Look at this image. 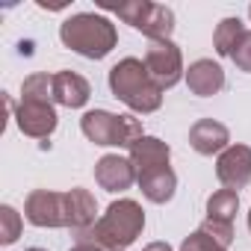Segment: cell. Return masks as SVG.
Here are the masks:
<instances>
[{
	"label": "cell",
	"instance_id": "1",
	"mask_svg": "<svg viewBox=\"0 0 251 251\" xmlns=\"http://www.w3.org/2000/svg\"><path fill=\"white\" fill-rule=\"evenodd\" d=\"M95 198L92 192L74 186L68 192H50V189H36L30 192L27 204H24V216L27 222H33L36 227H74L89 230L95 225Z\"/></svg>",
	"mask_w": 251,
	"mask_h": 251
},
{
	"label": "cell",
	"instance_id": "2",
	"mask_svg": "<svg viewBox=\"0 0 251 251\" xmlns=\"http://www.w3.org/2000/svg\"><path fill=\"white\" fill-rule=\"evenodd\" d=\"M109 89H112V95L121 103H127L133 112H154L163 103V89L154 83V77L148 74L145 62L133 59V56H127L118 65H112Z\"/></svg>",
	"mask_w": 251,
	"mask_h": 251
},
{
	"label": "cell",
	"instance_id": "3",
	"mask_svg": "<svg viewBox=\"0 0 251 251\" xmlns=\"http://www.w3.org/2000/svg\"><path fill=\"white\" fill-rule=\"evenodd\" d=\"M142 227H145L142 207L133 198H118V201H112L106 207V213L89 230H80V236L95 239V242H100L106 248L124 251L130 242H136V236L142 233Z\"/></svg>",
	"mask_w": 251,
	"mask_h": 251
},
{
	"label": "cell",
	"instance_id": "4",
	"mask_svg": "<svg viewBox=\"0 0 251 251\" xmlns=\"http://www.w3.org/2000/svg\"><path fill=\"white\" fill-rule=\"evenodd\" d=\"M18 127L33 139H45L56 130L53 74H33L24 80L21 106H18Z\"/></svg>",
	"mask_w": 251,
	"mask_h": 251
},
{
	"label": "cell",
	"instance_id": "5",
	"mask_svg": "<svg viewBox=\"0 0 251 251\" xmlns=\"http://www.w3.org/2000/svg\"><path fill=\"white\" fill-rule=\"evenodd\" d=\"M59 39L65 48H71L74 53L86 59H103L115 48L118 33L109 18L95 15V12H80V15H71L59 27Z\"/></svg>",
	"mask_w": 251,
	"mask_h": 251
},
{
	"label": "cell",
	"instance_id": "6",
	"mask_svg": "<svg viewBox=\"0 0 251 251\" xmlns=\"http://www.w3.org/2000/svg\"><path fill=\"white\" fill-rule=\"evenodd\" d=\"M80 127L89 142L95 145H115V148H133L145 133L142 121L133 115H112L106 109H92L80 118Z\"/></svg>",
	"mask_w": 251,
	"mask_h": 251
},
{
	"label": "cell",
	"instance_id": "7",
	"mask_svg": "<svg viewBox=\"0 0 251 251\" xmlns=\"http://www.w3.org/2000/svg\"><path fill=\"white\" fill-rule=\"evenodd\" d=\"M112 12L127 21L133 30L145 33L151 42H160V39H169L172 30H175V15L169 6H160V3H151V0H136V3H121V6H112Z\"/></svg>",
	"mask_w": 251,
	"mask_h": 251
},
{
	"label": "cell",
	"instance_id": "8",
	"mask_svg": "<svg viewBox=\"0 0 251 251\" xmlns=\"http://www.w3.org/2000/svg\"><path fill=\"white\" fill-rule=\"evenodd\" d=\"M145 68L154 77V83L166 92V89H172L183 77V56H180V50H177V45L172 39H160V42L148 45Z\"/></svg>",
	"mask_w": 251,
	"mask_h": 251
},
{
	"label": "cell",
	"instance_id": "9",
	"mask_svg": "<svg viewBox=\"0 0 251 251\" xmlns=\"http://www.w3.org/2000/svg\"><path fill=\"white\" fill-rule=\"evenodd\" d=\"M216 177L225 189L239 192L251 180V148L248 145H227L219 154L216 163Z\"/></svg>",
	"mask_w": 251,
	"mask_h": 251
},
{
	"label": "cell",
	"instance_id": "10",
	"mask_svg": "<svg viewBox=\"0 0 251 251\" xmlns=\"http://www.w3.org/2000/svg\"><path fill=\"white\" fill-rule=\"evenodd\" d=\"M95 180L106 189V192H124L130 189L133 180H136V169L130 160H124L118 154H106L98 160L95 166Z\"/></svg>",
	"mask_w": 251,
	"mask_h": 251
},
{
	"label": "cell",
	"instance_id": "11",
	"mask_svg": "<svg viewBox=\"0 0 251 251\" xmlns=\"http://www.w3.org/2000/svg\"><path fill=\"white\" fill-rule=\"evenodd\" d=\"M230 142V133L222 121H213V118H201L192 124L189 130V145L201 154V157H213V154H222Z\"/></svg>",
	"mask_w": 251,
	"mask_h": 251
},
{
	"label": "cell",
	"instance_id": "12",
	"mask_svg": "<svg viewBox=\"0 0 251 251\" xmlns=\"http://www.w3.org/2000/svg\"><path fill=\"white\" fill-rule=\"evenodd\" d=\"M186 83H189L192 95L207 98V95H216L225 89V71L213 59H198L186 68Z\"/></svg>",
	"mask_w": 251,
	"mask_h": 251
},
{
	"label": "cell",
	"instance_id": "13",
	"mask_svg": "<svg viewBox=\"0 0 251 251\" xmlns=\"http://www.w3.org/2000/svg\"><path fill=\"white\" fill-rule=\"evenodd\" d=\"M92 89L89 83L77 74V71H56L53 74V100L68 106V109H80L89 100Z\"/></svg>",
	"mask_w": 251,
	"mask_h": 251
},
{
	"label": "cell",
	"instance_id": "14",
	"mask_svg": "<svg viewBox=\"0 0 251 251\" xmlns=\"http://www.w3.org/2000/svg\"><path fill=\"white\" fill-rule=\"evenodd\" d=\"M130 163L136 169V177L151 169H163V166H169V145L157 136H142L130 148Z\"/></svg>",
	"mask_w": 251,
	"mask_h": 251
},
{
	"label": "cell",
	"instance_id": "15",
	"mask_svg": "<svg viewBox=\"0 0 251 251\" xmlns=\"http://www.w3.org/2000/svg\"><path fill=\"white\" fill-rule=\"evenodd\" d=\"M136 183L142 186V195H145L148 201H154V204H166V201H172V195H175V189H177V177H175V172H172L169 166H163V169H151V172L139 175Z\"/></svg>",
	"mask_w": 251,
	"mask_h": 251
},
{
	"label": "cell",
	"instance_id": "16",
	"mask_svg": "<svg viewBox=\"0 0 251 251\" xmlns=\"http://www.w3.org/2000/svg\"><path fill=\"white\" fill-rule=\"evenodd\" d=\"M242 36H245L242 21H239V18H225V21L216 27V33H213L216 53H219V56H230V53L236 50V45H239Z\"/></svg>",
	"mask_w": 251,
	"mask_h": 251
},
{
	"label": "cell",
	"instance_id": "17",
	"mask_svg": "<svg viewBox=\"0 0 251 251\" xmlns=\"http://www.w3.org/2000/svg\"><path fill=\"white\" fill-rule=\"evenodd\" d=\"M239 210V195L233 189H219L207 198V219L216 222H233V213Z\"/></svg>",
	"mask_w": 251,
	"mask_h": 251
},
{
	"label": "cell",
	"instance_id": "18",
	"mask_svg": "<svg viewBox=\"0 0 251 251\" xmlns=\"http://www.w3.org/2000/svg\"><path fill=\"white\" fill-rule=\"evenodd\" d=\"M18 233H21V216L12 207H3L0 210V239H3V245L15 242Z\"/></svg>",
	"mask_w": 251,
	"mask_h": 251
},
{
	"label": "cell",
	"instance_id": "19",
	"mask_svg": "<svg viewBox=\"0 0 251 251\" xmlns=\"http://www.w3.org/2000/svg\"><path fill=\"white\" fill-rule=\"evenodd\" d=\"M180 251H227V248H222V245L207 233V230H201V227H198L192 236H186V239H183Z\"/></svg>",
	"mask_w": 251,
	"mask_h": 251
},
{
	"label": "cell",
	"instance_id": "20",
	"mask_svg": "<svg viewBox=\"0 0 251 251\" xmlns=\"http://www.w3.org/2000/svg\"><path fill=\"white\" fill-rule=\"evenodd\" d=\"M201 230H207L222 248H227L230 242H233V225L230 222H216V219H204V225H201Z\"/></svg>",
	"mask_w": 251,
	"mask_h": 251
},
{
	"label": "cell",
	"instance_id": "21",
	"mask_svg": "<svg viewBox=\"0 0 251 251\" xmlns=\"http://www.w3.org/2000/svg\"><path fill=\"white\" fill-rule=\"evenodd\" d=\"M230 59L236 62L239 71H248V74H251V30H245V36L239 39V45H236V50L230 53Z\"/></svg>",
	"mask_w": 251,
	"mask_h": 251
},
{
	"label": "cell",
	"instance_id": "22",
	"mask_svg": "<svg viewBox=\"0 0 251 251\" xmlns=\"http://www.w3.org/2000/svg\"><path fill=\"white\" fill-rule=\"evenodd\" d=\"M68 251H115V248H106V245H100V242H95V239H86V236H77V242H74V248H68Z\"/></svg>",
	"mask_w": 251,
	"mask_h": 251
},
{
	"label": "cell",
	"instance_id": "23",
	"mask_svg": "<svg viewBox=\"0 0 251 251\" xmlns=\"http://www.w3.org/2000/svg\"><path fill=\"white\" fill-rule=\"evenodd\" d=\"M142 251H172V248H169L166 242H151V245H145Z\"/></svg>",
	"mask_w": 251,
	"mask_h": 251
},
{
	"label": "cell",
	"instance_id": "24",
	"mask_svg": "<svg viewBox=\"0 0 251 251\" xmlns=\"http://www.w3.org/2000/svg\"><path fill=\"white\" fill-rule=\"evenodd\" d=\"M27 251H45V248H27Z\"/></svg>",
	"mask_w": 251,
	"mask_h": 251
},
{
	"label": "cell",
	"instance_id": "25",
	"mask_svg": "<svg viewBox=\"0 0 251 251\" xmlns=\"http://www.w3.org/2000/svg\"><path fill=\"white\" fill-rule=\"evenodd\" d=\"M248 227H251V210H248Z\"/></svg>",
	"mask_w": 251,
	"mask_h": 251
},
{
	"label": "cell",
	"instance_id": "26",
	"mask_svg": "<svg viewBox=\"0 0 251 251\" xmlns=\"http://www.w3.org/2000/svg\"><path fill=\"white\" fill-rule=\"evenodd\" d=\"M248 15H251V6H248Z\"/></svg>",
	"mask_w": 251,
	"mask_h": 251
}]
</instances>
